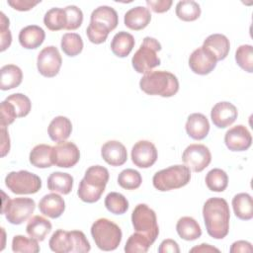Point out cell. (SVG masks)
<instances>
[{
    "mask_svg": "<svg viewBox=\"0 0 253 253\" xmlns=\"http://www.w3.org/2000/svg\"><path fill=\"white\" fill-rule=\"evenodd\" d=\"M236 63L248 73L253 72V47L251 44H242L235 51Z\"/></svg>",
    "mask_w": 253,
    "mask_h": 253,
    "instance_id": "cell-40",
    "label": "cell"
},
{
    "mask_svg": "<svg viewBox=\"0 0 253 253\" xmlns=\"http://www.w3.org/2000/svg\"><path fill=\"white\" fill-rule=\"evenodd\" d=\"M152 244L153 243L145 235L135 231L128 237L125 251L126 253H145Z\"/></svg>",
    "mask_w": 253,
    "mask_h": 253,
    "instance_id": "cell-38",
    "label": "cell"
},
{
    "mask_svg": "<svg viewBox=\"0 0 253 253\" xmlns=\"http://www.w3.org/2000/svg\"><path fill=\"white\" fill-rule=\"evenodd\" d=\"M52 146L48 144H38L30 152V163L37 168H48L53 165L51 160Z\"/></svg>",
    "mask_w": 253,
    "mask_h": 253,
    "instance_id": "cell-31",
    "label": "cell"
},
{
    "mask_svg": "<svg viewBox=\"0 0 253 253\" xmlns=\"http://www.w3.org/2000/svg\"><path fill=\"white\" fill-rule=\"evenodd\" d=\"M9 19L5 16V14L3 12L0 13V37H1V51L6 50L11 42H12V35L11 32L9 30Z\"/></svg>",
    "mask_w": 253,
    "mask_h": 253,
    "instance_id": "cell-45",
    "label": "cell"
},
{
    "mask_svg": "<svg viewBox=\"0 0 253 253\" xmlns=\"http://www.w3.org/2000/svg\"><path fill=\"white\" fill-rule=\"evenodd\" d=\"M206 185L212 192H223L228 185V176L219 168L210 170L206 175Z\"/></svg>",
    "mask_w": 253,
    "mask_h": 253,
    "instance_id": "cell-34",
    "label": "cell"
},
{
    "mask_svg": "<svg viewBox=\"0 0 253 253\" xmlns=\"http://www.w3.org/2000/svg\"><path fill=\"white\" fill-rule=\"evenodd\" d=\"M202 46L210 50L218 61L224 59L227 56L230 49V42L227 37L224 35L212 34L204 41Z\"/></svg>",
    "mask_w": 253,
    "mask_h": 253,
    "instance_id": "cell-22",
    "label": "cell"
},
{
    "mask_svg": "<svg viewBox=\"0 0 253 253\" xmlns=\"http://www.w3.org/2000/svg\"><path fill=\"white\" fill-rule=\"evenodd\" d=\"M216 62L217 60L214 55L204 46L195 49L189 57V66L191 70L199 75H207L211 73L215 68Z\"/></svg>",
    "mask_w": 253,
    "mask_h": 253,
    "instance_id": "cell-13",
    "label": "cell"
},
{
    "mask_svg": "<svg viewBox=\"0 0 253 253\" xmlns=\"http://www.w3.org/2000/svg\"><path fill=\"white\" fill-rule=\"evenodd\" d=\"M90 21L101 23L113 31L117 28L119 24V16L116 10L110 6H100L96 8L90 17Z\"/></svg>",
    "mask_w": 253,
    "mask_h": 253,
    "instance_id": "cell-32",
    "label": "cell"
},
{
    "mask_svg": "<svg viewBox=\"0 0 253 253\" xmlns=\"http://www.w3.org/2000/svg\"><path fill=\"white\" fill-rule=\"evenodd\" d=\"M134 43L133 36L127 32L122 31L114 36L111 42V49L118 57H126L132 50Z\"/></svg>",
    "mask_w": 253,
    "mask_h": 253,
    "instance_id": "cell-24",
    "label": "cell"
},
{
    "mask_svg": "<svg viewBox=\"0 0 253 253\" xmlns=\"http://www.w3.org/2000/svg\"><path fill=\"white\" fill-rule=\"evenodd\" d=\"M1 133H2V144H1V156H5L10 150V138L8 131L6 130L5 126H1Z\"/></svg>",
    "mask_w": 253,
    "mask_h": 253,
    "instance_id": "cell-52",
    "label": "cell"
},
{
    "mask_svg": "<svg viewBox=\"0 0 253 253\" xmlns=\"http://www.w3.org/2000/svg\"><path fill=\"white\" fill-rule=\"evenodd\" d=\"M151 21V14L148 8L136 6L129 9L124 18L125 25L133 31H139L148 26Z\"/></svg>",
    "mask_w": 253,
    "mask_h": 253,
    "instance_id": "cell-19",
    "label": "cell"
},
{
    "mask_svg": "<svg viewBox=\"0 0 253 253\" xmlns=\"http://www.w3.org/2000/svg\"><path fill=\"white\" fill-rule=\"evenodd\" d=\"M61 49L68 56H76L83 49V41L76 33H66L61 38Z\"/></svg>",
    "mask_w": 253,
    "mask_h": 253,
    "instance_id": "cell-36",
    "label": "cell"
},
{
    "mask_svg": "<svg viewBox=\"0 0 253 253\" xmlns=\"http://www.w3.org/2000/svg\"><path fill=\"white\" fill-rule=\"evenodd\" d=\"M3 204L2 214H5L6 219L12 224H21L27 221L36 209V203L31 198H15L11 200L2 191Z\"/></svg>",
    "mask_w": 253,
    "mask_h": 253,
    "instance_id": "cell-7",
    "label": "cell"
},
{
    "mask_svg": "<svg viewBox=\"0 0 253 253\" xmlns=\"http://www.w3.org/2000/svg\"><path fill=\"white\" fill-rule=\"evenodd\" d=\"M64 11L67 19L65 30L73 31L78 29L83 22V13L81 9L75 5H69L64 8Z\"/></svg>",
    "mask_w": 253,
    "mask_h": 253,
    "instance_id": "cell-44",
    "label": "cell"
},
{
    "mask_svg": "<svg viewBox=\"0 0 253 253\" xmlns=\"http://www.w3.org/2000/svg\"><path fill=\"white\" fill-rule=\"evenodd\" d=\"M157 157V149L149 140H139L132 146L131 160L139 168L151 167L156 162Z\"/></svg>",
    "mask_w": 253,
    "mask_h": 253,
    "instance_id": "cell-14",
    "label": "cell"
},
{
    "mask_svg": "<svg viewBox=\"0 0 253 253\" xmlns=\"http://www.w3.org/2000/svg\"><path fill=\"white\" fill-rule=\"evenodd\" d=\"M0 88L1 90H10L18 87L23 79V72L21 68L15 64L4 65L1 70Z\"/></svg>",
    "mask_w": 253,
    "mask_h": 253,
    "instance_id": "cell-27",
    "label": "cell"
},
{
    "mask_svg": "<svg viewBox=\"0 0 253 253\" xmlns=\"http://www.w3.org/2000/svg\"><path fill=\"white\" fill-rule=\"evenodd\" d=\"M102 158L111 166H122L127 159L125 145L118 140H109L101 148Z\"/></svg>",
    "mask_w": 253,
    "mask_h": 253,
    "instance_id": "cell-17",
    "label": "cell"
},
{
    "mask_svg": "<svg viewBox=\"0 0 253 253\" xmlns=\"http://www.w3.org/2000/svg\"><path fill=\"white\" fill-rule=\"evenodd\" d=\"M51 223L48 219L42 215L32 216L26 226L28 235L38 241H42L51 230Z\"/></svg>",
    "mask_w": 253,
    "mask_h": 253,
    "instance_id": "cell-25",
    "label": "cell"
},
{
    "mask_svg": "<svg viewBox=\"0 0 253 253\" xmlns=\"http://www.w3.org/2000/svg\"><path fill=\"white\" fill-rule=\"evenodd\" d=\"M171 0H147L146 4L147 6L155 13H164L167 12L170 7L172 6Z\"/></svg>",
    "mask_w": 253,
    "mask_h": 253,
    "instance_id": "cell-49",
    "label": "cell"
},
{
    "mask_svg": "<svg viewBox=\"0 0 253 253\" xmlns=\"http://www.w3.org/2000/svg\"><path fill=\"white\" fill-rule=\"evenodd\" d=\"M48 245L50 250L56 253L73 252V238L71 231L57 229L52 233Z\"/></svg>",
    "mask_w": 253,
    "mask_h": 253,
    "instance_id": "cell-29",
    "label": "cell"
},
{
    "mask_svg": "<svg viewBox=\"0 0 253 253\" xmlns=\"http://www.w3.org/2000/svg\"><path fill=\"white\" fill-rule=\"evenodd\" d=\"M71 235L73 238V252L85 253L90 251L91 249L90 243L82 231L71 230Z\"/></svg>",
    "mask_w": 253,
    "mask_h": 253,
    "instance_id": "cell-46",
    "label": "cell"
},
{
    "mask_svg": "<svg viewBox=\"0 0 253 253\" xmlns=\"http://www.w3.org/2000/svg\"><path fill=\"white\" fill-rule=\"evenodd\" d=\"M191 180V171L185 165H173L156 172L152 178L155 189L166 192L186 186Z\"/></svg>",
    "mask_w": 253,
    "mask_h": 253,
    "instance_id": "cell-6",
    "label": "cell"
},
{
    "mask_svg": "<svg viewBox=\"0 0 253 253\" xmlns=\"http://www.w3.org/2000/svg\"><path fill=\"white\" fill-rule=\"evenodd\" d=\"M176 16L185 22L196 21L201 16L200 5L193 0L179 1L176 5Z\"/></svg>",
    "mask_w": 253,
    "mask_h": 253,
    "instance_id": "cell-33",
    "label": "cell"
},
{
    "mask_svg": "<svg viewBox=\"0 0 253 253\" xmlns=\"http://www.w3.org/2000/svg\"><path fill=\"white\" fill-rule=\"evenodd\" d=\"M110 32L111 31L107 26L94 21H90V24L86 30L89 41L95 44H100L104 42L107 40Z\"/></svg>",
    "mask_w": 253,
    "mask_h": 253,
    "instance_id": "cell-43",
    "label": "cell"
},
{
    "mask_svg": "<svg viewBox=\"0 0 253 253\" xmlns=\"http://www.w3.org/2000/svg\"><path fill=\"white\" fill-rule=\"evenodd\" d=\"M6 187L16 195L36 194L42 188L41 178L27 170L12 171L5 178Z\"/></svg>",
    "mask_w": 253,
    "mask_h": 253,
    "instance_id": "cell-9",
    "label": "cell"
},
{
    "mask_svg": "<svg viewBox=\"0 0 253 253\" xmlns=\"http://www.w3.org/2000/svg\"><path fill=\"white\" fill-rule=\"evenodd\" d=\"M178 235L187 241H193L201 237L202 229L198 221L191 216L181 217L176 224Z\"/></svg>",
    "mask_w": 253,
    "mask_h": 253,
    "instance_id": "cell-26",
    "label": "cell"
},
{
    "mask_svg": "<svg viewBox=\"0 0 253 253\" xmlns=\"http://www.w3.org/2000/svg\"><path fill=\"white\" fill-rule=\"evenodd\" d=\"M185 127L190 137L196 140H202L209 134L210 123L205 115L194 113L188 117Z\"/></svg>",
    "mask_w": 253,
    "mask_h": 253,
    "instance_id": "cell-18",
    "label": "cell"
},
{
    "mask_svg": "<svg viewBox=\"0 0 253 253\" xmlns=\"http://www.w3.org/2000/svg\"><path fill=\"white\" fill-rule=\"evenodd\" d=\"M224 143L231 151H245L252 144V136L245 126L237 125L225 132Z\"/></svg>",
    "mask_w": 253,
    "mask_h": 253,
    "instance_id": "cell-15",
    "label": "cell"
},
{
    "mask_svg": "<svg viewBox=\"0 0 253 253\" xmlns=\"http://www.w3.org/2000/svg\"><path fill=\"white\" fill-rule=\"evenodd\" d=\"M44 38V31L37 25L27 26L19 33V42L27 49H35L39 47L43 42Z\"/></svg>",
    "mask_w": 253,
    "mask_h": 253,
    "instance_id": "cell-21",
    "label": "cell"
},
{
    "mask_svg": "<svg viewBox=\"0 0 253 253\" xmlns=\"http://www.w3.org/2000/svg\"><path fill=\"white\" fill-rule=\"evenodd\" d=\"M12 250L14 252L38 253L40 252V246L38 240L35 238H29L24 235H15L12 240Z\"/></svg>",
    "mask_w": 253,
    "mask_h": 253,
    "instance_id": "cell-41",
    "label": "cell"
},
{
    "mask_svg": "<svg viewBox=\"0 0 253 253\" xmlns=\"http://www.w3.org/2000/svg\"><path fill=\"white\" fill-rule=\"evenodd\" d=\"M62 64L61 55L54 45L43 47L37 58V67L39 72L44 77H54L58 74Z\"/></svg>",
    "mask_w": 253,
    "mask_h": 253,
    "instance_id": "cell-11",
    "label": "cell"
},
{
    "mask_svg": "<svg viewBox=\"0 0 253 253\" xmlns=\"http://www.w3.org/2000/svg\"><path fill=\"white\" fill-rule=\"evenodd\" d=\"M91 235L101 250L112 251L122 241V230L118 224L108 218H99L91 226Z\"/></svg>",
    "mask_w": 253,
    "mask_h": 253,
    "instance_id": "cell-4",
    "label": "cell"
},
{
    "mask_svg": "<svg viewBox=\"0 0 253 253\" xmlns=\"http://www.w3.org/2000/svg\"><path fill=\"white\" fill-rule=\"evenodd\" d=\"M161 50L160 42L151 37H145L139 48L131 58V64L137 73H148L160 65L161 60L157 52Z\"/></svg>",
    "mask_w": 253,
    "mask_h": 253,
    "instance_id": "cell-5",
    "label": "cell"
},
{
    "mask_svg": "<svg viewBox=\"0 0 253 253\" xmlns=\"http://www.w3.org/2000/svg\"><path fill=\"white\" fill-rule=\"evenodd\" d=\"M105 207L114 214H123L128 209V202L123 194L111 192L105 198Z\"/></svg>",
    "mask_w": 253,
    "mask_h": 253,
    "instance_id": "cell-37",
    "label": "cell"
},
{
    "mask_svg": "<svg viewBox=\"0 0 253 253\" xmlns=\"http://www.w3.org/2000/svg\"><path fill=\"white\" fill-rule=\"evenodd\" d=\"M72 131V124L70 120L63 116H57L49 123L47 133L52 141H65Z\"/></svg>",
    "mask_w": 253,
    "mask_h": 253,
    "instance_id": "cell-23",
    "label": "cell"
},
{
    "mask_svg": "<svg viewBox=\"0 0 253 253\" xmlns=\"http://www.w3.org/2000/svg\"><path fill=\"white\" fill-rule=\"evenodd\" d=\"M5 100L10 102L13 105L18 118L26 117L27 115H29V113L32 109V103H31L30 99L22 93L12 94V95L8 96Z\"/></svg>",
    "mask_w": 253,
    "mask_h": 253,
    "instance_id": "cell-42",
    "label": "cell"
},
{
    "mask_svg": "<svg viewBox=\"0 0 253 253\" xmlns=\"http://www.w3.org/2000/svg\"><path fill=\"white\" fill-rule=\"evenodd\" d=\"M159 253H179L180 248L178 246V243L174 241L173 239H165L163 240L158 248Z\"/></svg>",
    "mask_w": 253,
    "mask_h": 253,
    "instance_id": "cell-50",
    "label": "cell"
},
{
    "mask_svg": "<svg viewBox=\"0 0 253 253\" xmlns=\"http://www.w3.org/2000/svg\"><path fill=\"white\" fill-rule=\"evenodd\" d=\"M142 178L138 171L127 168L123 170L118 176V184L126 190H135L141 185Z\"/></svg>",
    "mask_w": 253,
    "mask_h": 253,
    "instance_id": "cell-39",
    "label": "cell"
},
{
    "mask_svg": "<svg viewBox=\"0 0 253 253\" xmlns=\"http://www.w3.org/2000/svg\"><path fill=\"white\" fill-rule=\"evenodd\" d=\"M203 216L207 232L211 237L222 239L228 234L230 211L224 199L213 197L207 200L203 207Z\"/></svg>",
    "mask_w": 253,
    "mask_h": 253,
    "instance_id": "cell-1",
    "label": "cell"
},
{
    "mask_svg": "<svg viewBox=\"0 0 253 253\" xmlns=\"http://www.w3.org/2000/svg\"><path fill=\"white\" fill-rule=\"evenodd\" d=\"M8 5L18 11H29L33 9L36 5L41 3V1H32V0H8Z\"/></svg>",
    "mask_w": 253,
    "mask_h": 253,
    "instance_id": "cell-48",
    "label": "cell"
},
{
    "mask_svg": "<svg viewBox=\"0 0 253 253\" xmlns=\"http://www.w3.org/2000/svg\"><path fill=\"white\" fill-rule=\"evenodd\" d=\"M73 187V177L68 173L53 172L47 178V188L51 192L67 195Z\"/></svg>",
    "mask_w": 253,
    "mask_h": 253,
    "instance_id": "cell-28",
    "label": "cell"
},
{
    "mask_svg": "<svg viewBox=\"0 0 253 253\" xmlns=\"http://www.w3.org/2000/svg\"><path fill=\"white\" fill-rule=\"evenodd\" d=\"M80 159V151L77 145L71 141H61L52 146L51 160L53 165L62 168H70Z\"/></svg>",
    "mask_w": 253,
    "mask_h": 253,
    "instance_id": "cell-12",
    "label": "cell"
},
{
    "mask_svg": "<svg viewBox=\"0 0 253 253\" xmlns=\"http://www.w3.org/2000/svg\"><path fill=\"white\" fill-rule=\"evenodd\" d=\"M66 23V13L62 8H51L44 14L43 24L50 31H59L65 29Z\"/></svg>",
    "mask_w": 253,
    "mask_h": 253,
    "instance_id": "cell-35",
    "label": "cell"
},
{
    "mask_svg": "<svg viewBox=\"0 0 253 253\" xmlns=\"http://www.w3.org/2000/svg\"><path fill=\"white\" fill-rule=\"evenodd\" d=\"M39 209L42 214L50 218H57L65 210V202L63 198L56 193H50L41 199Z\"/></svg>",
    "mask_w": 253,
    "mask_h": 253,
    "instance_id": "cell-20",
    "label": "cell"
},
{
    "mask_svg": "<svg viewBox=\"0 0 253 253\" xmlns=\"http://www.w3.org/2000/svg\"><path fill=\"white\" fill-rule=\"evenodd\" d=\"M219 252V250L215 247H212L211 246L210 244H206V243H203V244H200L199 246H196V247H193L190 252Z\"/></svg>",
    "mask_w": 253,
    "mask_h": 253,
    "instance_id": "cell-53",
    "label": "cell"
},
{
    "mask_svg": "<svg viewBox=\"0 0 253 253\" xmlns=\"http://www.w3.org/2000/svg\"><path fill=\"white\" fill-rule=\"evenodd\" d=\"M131 223L136 232L145 235L152 243L159 234L155 211L145 204H138L131 213Z\"/></svg>",
    "mask_w": 253,
    "mask_h": 253,
    "instance_id": "cell-8",
    "label": "cell"
},
{
    "mask_svg": "<svg viewBox=\"0 0 253 253\" xmlns=\"http://www.w3.org/2000/svg\"><path fill=\"white\" fill-rule=\"evenodd\" d=\"M109 181V171L101 165L89 167L79 183L77 195L85 203H95L100 200Z\"/></svg>",
    "mask_w": 253,
    "mask_h": 253,
    "instance_id": "cell-2",
    "label": "cell"
},
{
    "mask_svg": "<svg viewBox=\"0 0 253 253\" xmlns=\"http://www.w3.org/2000/svg\"><path fill=\"white\" fill-rule=\"evenodd\" d=\"M182 160L190 170L202 172L210 165L211 154L206 145L194 143L186 147L182 154Z\"/></svg>",
    "mask_w": 253,
    "mask_h": 253,
    "instance_id": "cell-10",
    "label": "cell"
},
{
    "mask_svg": "<svg viewBox=\"0 0 253 253\" xmlns=\"http://www.w3.org/2000/svg\"><path fill=\"white\" fill-rule=\"evenodd\" d=\"M238 252H252L251 243L244 240H238L233 242L230 247V253H238Z\"/></svg>",
    "mask_w": 253,
    "mask_h": 253,
    "instance_id": "cell-51",
    "label": "cell"
},
{
    "mask_svg": "<svg viewBox=\"0 0 253 253\" xmlns=\"http://www.w3.org/2000/svg\"><path fill=\"white\" fill-rule=\"evenodd\" d=\"M232 208L235 215L242 220H249L253 217V202L247 193H239L232 199Z\"/></svg>",
    "mask_w": 253,
    "mask_h": 253,
    "instance_id": "cell-30",
    "label": "cell"
},
{
    "mask_svg": "<svg viewBox=\"0 0 253 253\" xmlns=\"http://www.w3.org/2000/svg\"><path fill=\"white\" fill-rule=\"evenodd\" d=\"M16 118L18 117L13 105L10 102L4 100L1 103V126L11 125L14 123Z\"/></svg>",
    "mask_w": 253,
    "mask_h": 253,
    "instance_id": "cell-47",
    "label": "cell"
},
{
    "mask_svg": "<svg viewBox=\"0 0 253 253\" xmlns=\"http://www.w3.org/2000/svg\"><path fill=\"white\" fill-rule=\"evenodd\" d=\"M139 87L147 95L172 97L179 90V81L169 71L155 70L142 76L139 81Z\"/></svg>",
    "mask_w": 253,
    "mask_h": 253,
    "instance_id": "cell-3",
    "label": "cell"
},
{
    "mask_svg": "<svg viewBox=\"0 0 253 253\" xmlns=\"http://www.w3.org/2000/svg\"><path fill=\"white\" fill-rule=\"evenodd\" d=\"M238 112L236 107L229 102H218L211 111V119L218 128H225L231 126L237 119Z\"/></svg>",
    "mask_w": 253,
    "mask_h": 253,
    "instance_id": "cell-16",
    "label": "cell"
}]
</instances>
